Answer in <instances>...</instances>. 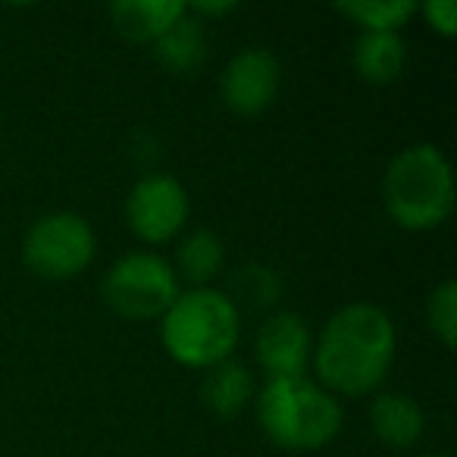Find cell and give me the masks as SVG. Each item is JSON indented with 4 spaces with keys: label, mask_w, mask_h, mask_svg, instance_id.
Here are the masks:
<instances>
[{
    "label": "cell",
    "mask_w": 457,
    "mask_h": 457,
    "mask_svg": "<svg viewBox=\"0 0 457 457\" xmlns=\"http://www.w3.org/2000/svg\"><path fill=\"white\" fill-rule=\"evenodd\" d=\"M370 429L386 448L411 451L426 432V413L407 392H376L370 401Z\"/></svg>",
    "instance_id": "cell-10"
},
{
    "label": "cell",
    "mask_w": 457,
    "mask_h": 457,
    "mask_svg": "<svg viewBox=\"0 0 457 457\" xmlns=\"http://www.w3.org/2000/svg\"><path fill=\"white\" fill-rule=\"evenodd\" d=\"M170 263L179 282H188L191 288H207L226 267V245L213 228H188L176 238V254Z\"/></svg>",
    "instance_id": "cell-12"
},
{
    "label": "cell",
    "mask_w": 457,
    "mask_h": 457,
    "mask_svg": "<svg viewBox=\"0 0 457 457\" xmlns=\"http://www.w3.org/2000/svg\"><path fill=\"white\" fill-rule=\"evenodd\" d=\"M101 295L113 313L126 320H160L182 295L176 270L157 251H129L107 270Z\"/></svg>",
    "instance_id": "cell-6"
},
{
    "label": "cell",
    "mask_w": 457,
    "mask_h": 457,
    "mask_svg": "<svg viewBox=\"0 0 457 457\" xmlns=\"http://www.w3.org/2000/svg\"><path fill=\"white\" fill-rule=\"evenodd\" d=\"M257 423L276 448L313 454L342 432V401L311 376L267 379L257 392Z\"/></svg>",
    "instance_id": "cell-2"
},
{
    "label": "cell",
    "mask_w": 457,
    "mask_h": 457,
    "mask_svg": "<svg viewBox=\"0 0 457 457\" xmlns=\"http://www.w3.org/2000/svg\"><path fill=\"white\" fill-rule=\"evenodd\" d=\"M191 216L188 188L170 172H147L126 197V222L145 245H170L185 232Z\"/></svg>",
    "instance_id": "cell-7"
},
{
    "label": "cell",
    "mask_w": 457,
    "mask_h": 457,
    "mask_svg": "<svg viewBox=\"0 0 457 457\" xmlns=\"http://www.w3.org/2000/svg\"><path fill=\"white\" fill-rule=\"evenodd\" d=\"M254 354L267 379L307 376L313 354V332L307 320L295 311H276L261 323L254 338Z\"/></svg>",
    "instance_id": "cell-9"
},
{
    "label": "cell",
    "mask_w": 457,
    "mask_h": 457,
    "mask_svg": "<svg viewBox=\"0 0 457 457\" xmlns=\"http://www.w3.org/2000/svg\"><path fill=\"white\" fill-rule=\"evenodd\" d=\"M160 342L176 363L210 370L228 361L242 342V311L222 288H182L160 317Z\"/></svg>",
    "instance_id": "cell-3"
},
{
    "label": "cell",
    "mask_w": 457,
    "mask_h": 457,
    "mask_svg": "<svg viewBox=\"0 0 457 457\" xmlns=\"http://www.w3.org/2000/svg\"><path fill=\"white\" fill-rule=\"evenodd\" d=\"M151 47L163 70L176 72V76H188V72L201 70V63L207 60V29L185 10V16H179Z\"/></svg>",
    "instance_id": "cell-15"
},
{
    "label": "cell",
    "mask_w": 457,
    "mask_h": 457,
    "mask_svg": "<svg viewBox=\"0 0 457 457\" xmlns=\"http://www.w3.org/2000/svg\"><path fill=\"white\" fill-rule=\"evenodd\" d=\"M254 398H257L254 373L242 361H236V357H228V361L204 370L201 401L213 417L220 420L238 417L242 411H248Z\"/></svg>",
    "instance_id": "cell-11"
},
{
    "label": "cell",
    "mask_w": 457,
    "mask_h": 457,
    "mask_svg": "<svg viewBox=\"0 0 457 457\" xmlns=\"http://www.w3.org/2000/svg\"><path fill=\"white\" fill-rule=\"evenodd\" d=\"M113 29L135 45H154L179 16H185L182 0H116L107 7Z\"/></svg>",
    "instance_id": "cell-13"
},
{
    "label": "cell",
    "mask_w": 457,
    "mask_h": 457,
    "mask_svg": "<svg viewBox=\"0 0 457 457\" xmlns=\"http://www.w3.org/2000/svg\"><path fill=\"white\" fill-rule=\"evenodd\" d=\"M97 236L82 213L54 210L26 228L22 263L45 282H70L95 263Z\"/></svg>",
    "instance_id": "cell-5"
},
{
    "label": "cell",
    "mask_w": 457,
    "mask_h": 457,
    "mask_svg": "<svg viewBox=\"0 0 457 457\" xmlns=\"http://www.w3.org/2000/svg\"><path fill=\"white\" fill-rule=\"evenodd\" d=\"M382 204L404 232H432L454 213V172L442 147L429 141L407 145L388 160Z\"/></svg>",
    "instance_id": "cell-4"
},
{
    "label": "cell",
    "mask_w": 457,
    "mask_h": 457,
    "mask_svg": "<svg viewBox=\"0 0 457 457\" xmlns=\"http://www.w3.org/2000/svg\"><path fill=\"white\" fill-rule=\"evenodd\" d=\"M420 457H448V454H442V451H429V454H420Z\"/></svg>",
    "instance_id": "cell-21"
},
{
    "label": "cell",
    "mask_w": 457,
    "mask_h": 457,
    "mask_svg": "<svg viewBox=\"0 0 457 457\" xmlns=\"http://www.w3.org/2000/svg\"><path fill=\"white\" fill-rule=\"evenodd\" d=\"M286 286H282V276L276 270L263 267V263H248V267H238L232 273V292H226L232 298V304H248L254 311L263 307H273L282 298Z\"/></svg>",
    "instance_id": "cell-17"
},
{
    "label": "cell",
    "mask_w": 457,
    "mask_h": 457,
    "mask_svg": "<svg viewBox=\"0 0 457 457\" xmlns=\"http://www.w3.org/2000/svg\"><path fill=\"white\" fill-rule=\"evenodd\" d=\"M185 10H188L195 20H216V16H228V13H236V4L232 0H195V4H185Z\"/></svg>",
    "instance_id": "cell-20"
},
{
    "label": "cell",
    "mask_w": 457,
    "mask_h": 457,
    "mask_svg": "<svg viewBox=\"0 0 457 457\" xmlns=\"http://www.w3.org/2000/svg\"><path fill=\"white\" fill-rule=\"evenodd\" d=\"M426 326L432 329V336L445 345L454 348L457 345V282L445 279L426 298Z\"/></svg>",
    "instance_id": "cell-18"
},
{
    "label": "cell",
    "mask_w": 457,
    "mask_h": 457,
    "mask_svg": "<svg viewBox=\"0 0 457 457\" xmlns=\"http://www.w3.org/2000/svg\"><path fill=\"white\" fill-rule=\"evenodd\" d=\"M282 88V63L270 47H245L220 76V97L236 116H261Z\"/></svg>",
    "instance_id": "cell-8"
},
{
    "label": "cell",
    "mask_w": 457,
    "mask_h": 457,
    "mask_svg": "<svg viewBox=\"0 0 457 457\" xmlns=\"http://www.w3.org/2000/svg\"><path fill=\"white\" fill-rule=\"evenodd\" d=\"M351 66L367 85H392L407 70V45L401 32H361L351 51Z\"/></svg>",
    "instance_id": "cell-14"
},
{
    "label": "cell",
    "mask_w": 457,
    "mask_h": 457,
    "mask_svg": "<svg viewBox=\"0 0 457 457\" xmlns=\"http://www.w3.org/2000/svg\"><path fill=\"white\" fill-rule=\"evenodd\" d=\"M395 354V320L373 301H351L320 329L311 367L320 386L336 398H367L382 392Z\"/></svg>",
    "instance_id": "cell-1"
},
{
    "label": "cell",
    "mask_w": 457,
    "mask_h": 457,
    "mask_svg": "<svg viewBox=\"0 0 457 457\" xmlns=\"http://www.w3.org/2000/svg\"><path fill=\"white\" fill-rule=\"evenodd\" d=\"M336 10L361 32H401L417 16L413 0H348Z\"/></svg>",
    "instance_id": "cell-16"
},
{
    "label": "cell",
    "mask_w": 457,
    "mask_h": 457,
    "mask_svg": "<svg viewBox=\"0 0 457 457\" xmlns=\"http://www.w3.org/2000/svg\"><path fill=\"white\" fill-rule=\"evenodd\" d=\"M417 13L423 16V22L442 38H454L457 35V4L454 0H426L417 4Z\"/></svg>",
    "instance_id": "cell-19"
}]
</instances>
